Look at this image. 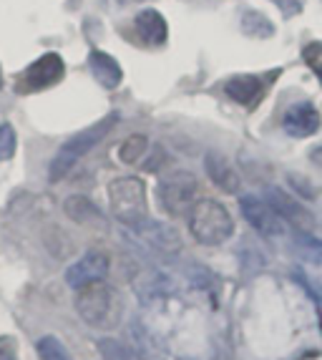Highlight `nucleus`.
<instances>
[{
	"label": "nucleus",
	"mask_w": 322,
	"mask_h": 360,
	"mask_svg": "<svg viewBox=\"0 0 322 360\" xmlns=\"http://www.w3.org/2000/svg\"><path fill=\"white\" fill-rule=\"evenodd\" d=\"M119 124V114H111V116H103L101 121H96L94 127L84 129V131H78L76 136H71L66 144L60 146L56 159L51 162V169H48V176L51 181H60L63 176L76 167L86 154H89L94 146H98L108 134L114 131V127Z\"/></svg>",
	"instance_id": "nucleus-1"
},
{
	"label": "nucleus",
	"mask_w": 322,
	"mask_h": 360,
	"mask_svg": "<svg viewBox=\"0 0 322 360\" xmlns=\"http://www.w3.org/2000/svg\"><path fill=\"white\" fill-rule=\"evenodd\" d=\"M189 232L199 245H224L234 234V219L217 199H202L189 212Z\"/></svg>",
	"instance_id": "nucleus-2"
},
{
	"label": "nucleus",
	"mask_w": 322,
	"mask_h": 360,
	"mask_svg": "<svg viewBox=\"0 0 322 360\" xmlns=\"http://www.w3.org/2000/svg\"><path fill=\"white\" fill-rule=\"evenodd\" d=\"M108 205L111 214L126 227L136 229L149 219V205H146V184L139 176H119L108 184Z\"/></svg>",
	"instance_id": "nucleus-3"
},
{
	"label": "nucleus",
	"mask_w": 322,
	"mask_h": 360,
	"mask_svg": "<svg viewBox=\"0 0 322 360\" xmlns=\"http://www.w3.org/2000/svg\"><path fill=\"white\" fill-rule=\"evenodd\" d=\"M76 310L91 328H111L119 320L121 305L116 292L108 285L91 283L84 285V288H78Z\"/></svg>",
	"instance_id": "nucleus-4"
},
{
	"label": "nucleus",
	"mask_w": 322,
	"mask_h": 360,
	"mask_svg": "<svg viewBox=\"0 0 322 360\" xmlns=\"http://www.w3.org/2000/svg\"><path fill=\"white\" fill-rule=\"evenodd\" d=\"M194 194H197V179L191 172H172L156 186V199H159V207L167 212L169 217H184L191 212V202H194Z\"/></svg>",
	"instance_id": "nucleus-5"
},
{
	"label": "nucleus",
	"mask_w": 322,
	"mask_h": 360,
	"mask_svg": "<svg viewBox=\"0 0 322 360\" xmlns=\"http://www.w3.org/2000/svg\"><path fill=\"white\" fill-rule=\"evenodd\" d=\"M63 73H66V68H63L60 56L46 53L38 60H33L23 71V76L18 78V91L20 94H36V91H43L48 86L58 84L60 78H63Z\"/></svg>",
	"instance_id": "nucleus-6"
},
{
	"label": "nucleus",
	"mask_w": 322,
	"mask_h": 360,
	"mask_svg": "<svg viewBox=\"0 0 322 360\" xmlns=\"http://www.w3.org/2000/svg\"><path fill=\"white\" fill-rule=\"evenodd\" d=\"M242 207V214L245 219L257 229V232L262 234V237H269V240H275L285 232V222H282V217L272 210L267 199H259V197H242L239 202Z\"/></svg>",
	"instance_id": "nucleus-7"
},
{
	"label": "nucleus",
	"mask_w": 322,
	"mask_h": 360,
	"mask_svg": "<svg viewBox=\"0 0 322 360\" xmlns=\"http://www.w3.org/2000/svg\"><path fill=\"white\" fill-rule=\"evenodd\" d=\"M108 275V257L103 252H89L84 257L73 262L66 270V283L68 288H84L91 283H101Z\"/></svg>",
	"instance_id": "nucleus-8"
},
{
	"label": "nucleus",
	"mask_w": 322,
	"mask_h": 360,
	"mask_svg": "<svg viewBox=\"0 0 322 360\" xmlns=\"http://www.w3.org/2000/svg\"><path fill=\"white\" fill-rule=\"evenodd\" d=\"M282 127H285V131L290 134V136H297V139L312 136V134H317L322 127L320 111H317L312 103L300 101L287 108L285 119H282Z\"/></svg>",
	"instance_id": "nucleus-9"
},
{
	"label": "nucleus",
	"mask_w": 322,
	"mask_h": 360,
	"mask_svg": "<svg viewBox=\"0 0 322 360\" xmlns=\"http://www.w3.org/2000/svg\"><path fill=\"white\" fill-rule=\"evenodd\" d=\"M134 234H136L139 240L146 242L149 247H154V250H159V252H179L181 247V237L179 232L174 227H169V224L164 222H154V219H146L143 224H139L136 229H131Z\"/></svg>",
	"instance_id": "nucleus-10"
},
{
	"label": "nucleus",
	"mask_w": 322,
	"mask_h": 360,
	"mask_svg": "<svg viewBox=\"0 0 322 360\" xmlns=\"http://www.w3.org/2000/svg\"><path fill=\"white\" fill-rule=\"evenodd\" d=\"M267 202L272 205V210L282 217V222H290L295 227H307L312 222V214L304 210L300 202H295L290 194H285L277 186H269L267 189Z\"/></svg>",
	"instance_id": "nucleus-11"
},
{
	"label": "nucleus",
	"mask_w": 322,
	"mask_h": 360,
	"mask_svg": "<svg viewBox=\"0 0 322 360\" xmlns=\"http://www.w3.org/2000/svg\"><path fill=\"white\" fill-rule=\"evenodd\" d=\"M204 167H207L209 179L214 181L221 192H227V194L239 192V184H242V181H239V174L234 172V167L221 154L209 151L207 159H204Z\"/></svg>",
	"instance_id": "nucleus-12"
},
{
	"label": "nucleus",
	"mask_w": 322,
	"mask_h": 360,
	"mask_svg": "<svg viewBox=\"0 0 322 360\" xmlns=\"http://www.w3.org/2000/svg\"><path fill=\"white\" fill-rule=\"evenodd\" d=\"M89 66H91V73L96 76V81L103 86V89H116L121 84V66L116 63L114 56L103 53V51H94L89 56Z\"/></svg>",
	"instance_id": "nucleus-13"
},
{
	"label": "nucleus",
	"mask_w": 322,
	"mask_h": 360,
	"mask_svg": "<svg viewBox=\"0 0 322 360\" xmlns=\"http://www.w3.org/2000/svg\"><path fill=\"white\" fill-rule=\"evenodd\" d=\"M224 91H227V96L232 101L242 103V106H252V103H257V98L262 96L264 89H262V81L257 76H234L227 81Z\"/></svg>",
	"instance_id": "nucleus-14"
},
{
	"label": "nucleus",
	"mask_w": 322,
	"mask_h": 360,
	"mask_svg": "<svg viewBox=\"0 0 322 360\" xmlns=\"http://www.w3.org/2000/svg\"><path fill=\"white\" fill-rule=\"evenodd\" d=\"M136 33L143 38L146 43H164L167 41V20L159 11L149 8V11H141L136 15Z\"/></svg>",
	"instance_id": "nucleus-15"
},
{
	"label": "nucleus",
	"mask_w": 322,
	"mask_h": 360,
	"mask_svg": "<svg viewBox=\"0 0 322 360\" xmlns=\"http://www.w3.org/2000/svg\"><path fill=\"white\" fill-rule=\"evenodd\" d=\"M63 212H66V214L71 217L76 224L101 222V212H98V207H96L91 199L81 197V194H76V197H68L66 202H63Z\"/></svg>",
	"instance_id": "nucleus-16"
},
{
	"label": "nucleus",
	"mask_w": 322,
	"mask_h": 360,
	"mask_svg": "<svg viewBox=\"0 0 322 360\" xmlns=\"http://www.w3.org/2000/svg\"><path fill=\"white\" fill-rule=\"evenodd\" d=\"M98 353L103 360H143L134 348H129L126 342L114 340V338H101L98 340Z\"/></svg>",
	"instance_id": "nucleus-17"
},
{
	"label": "nucleus",
	"mask_w": 322,
	"mask_h": 360,
	"mask_svg": "<svg viewBox=\"0 0 322 360\" xmlns=\"http://www.w3.org/2000/svg\"><path fill=\"white\" fill-rule=\"evenodd\" d=\"M295 247H297V255L304 262L322 264V240H317L312 234L297 232L295 234Z\"/></svg>",
	"instance_id": "nucleus-18"
},
{
	"label": "nucleus",
	"mask_w": 322,
	"mask_h": 360,
	"mask_svg": "<svg viewBox=\"0 0 322 360\" xmlns=\"http://www.w3.org/2000/svg\"><path fill=\"white\" fill-rule=\"evenodd\" d=\"M242 30L252 38H269L272 33H275V25L269 23L262 13L247 11L245 15H242Z\"/></svg>",
	"instance_id": "nucleus-19"
},
{
	"label": "nucleus",
	"mask_w": 322,
	"mask_h": 360,
	"mask_svg": "<svg viewBox=\"0 0 322 360\" xmlns=\"http://www.w3.org/2000/svg\"><path fill=\"white\" fill-rule=\"evenodd\" d=\"M146 149H149V139L141 136V134H136V136L126 139L124 144L119 146V159L124 164H134L146 154Z\"/></svg>",
	"instance_id": "nucleus-20"
},
{
	"label": "nucleus",
	"mask_w": 322,
	"mask_h": 360,
	"mask_svg": "<svg viewBox=\"0 0 322 360\" xmlns=\"http://www.w3.org/2000/svg\"><path fill=\"white\" fill-rule=\"evenodd\" d=\"M38 355H41V360H71L63 342L53 335H46L38 340Z\"/></svg>",
	"instance_id": "nucleus-21"
},
{
	"label": "nucleus",
	"mask_w": 322,
	"mask_h": 360,
	"mask_svg": "<svg viewBox=\"0 0 322 360\" xmlns=\"http://www.w3.org/2000/svg\"><path fill=\"white\" fill-rule=\"evenodd\" d=\"M15 146H18V136H15V129L11 124H0V162H8L15 154Z\"/></svg>",
	"instance_id": "nucleus-22"
},
{
	"label": "nucleus",
	"mask_w": 322,
	"mask_h": 360,
	"mask_svg": "<svg viewBox=\"0 0 322 360\" xmlns=\"http://www.w3.org/2000/svg\"><path fill=\"white\" fill-rule=\"evenodd\" d=\"M277 8L282 11V15H295V13H300V0H272Z\"/></svg>",
	"instance_id": "nucleus-23"
},
{
	"label": "nucleus",
	"mask_w": 322,
	"mask_h": 360,
	"mask_svg": "<svg viewBox=\"0 0 322 360\" xmlns=\"http://www.w3.org/2000/svg\"><path fill=\"white\" fill-rule=\"evenodd\" d=\"M0 360H18L13 345H8V340H0Z\"/></svg>",
	"instance_id": "nucleus-24"
},
{
	"label": "nucleus",
	"mask_w": 322,
	"mask_h": 360,
	"mask_svg": "<svg viewBox=\"0 0 322 360\" xmlns=\"http://www.w3.org/2000/svg\"><path fill=\"white\" fill-rule=\"evenodd\" d=\"M312 159H315V162L322 167V146H320V149H315V154H312Z\"/></svg>",
	"instance_id": "nucleus-25"
},
{
	"label": "nucleus",
	"mask_w": 322,
	"mask_h": 360,
	"mask_svg": "<svg viewBox=\"0 0 322 360\" xmlns=\"http://www.w3.org/2000/svg\"><path fill=\"white\" fill-rule=\"evenodd\" d=\"M315 73H317V78H320V86H322V66H317Z\"/></svg>",
	"instance_id": "nucleus-26"
}]
</instances>
